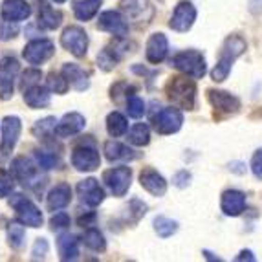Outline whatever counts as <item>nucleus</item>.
<instances>
[{"label": "nucleus", "instance_id": "ddd939ff", "mask_svg": "<svg viewBox=\"0 0 262 262\" xmlns=\"http://www.w3.org/2000/svg\"><path fill=\"white\" fill-rule=\"evenodd\" d=\"M55 53V46L48 39H35L28 42L22 50V57L26 59L30 64H42L48 59H52Z\"/></svg>", "mask_w": 262, "mask_h": 262}, {"label": "nucleus", "instance_id": "2f4dec72", "mask_svg": "<svg viewBox=\"0 0 262 262\" xmlns=\"http://www.w3.org/2000/svg\"><path fill=\"white\" fill-rule=\"evenodd\" d=\"M128 128V123H127V118L119 112H112L108 114V118H106V130L112 138H119L127 132Z\"/></svg>", "mask_w": 262, "mask_h": 262}, {"label": "nucleus", "instance_id": "6e6552de", "mask_svg": "<svg viewBox=\"0 0 262 262\" xmlns=\"http://www.w3.org/2000/svg\"><path fill=\"white\" fill-rule=\"evenodd\" d=\"M154 123V130L162 136H169L174 134L182 128V123H184V114L180 112L174 106H167L162 108L160 112L152 118Z\"/></svg>", "mask_w": 262, "mask_h": 262}, {"label": "nucleus", "instance_id": "7c9ffc66", "mask_svg": "<svg viewBox=\"0 0 262 262\" xmlns=\"http://www.w3.org/2000/svg\"><path fill=\"white\" fill-rule=\"evenodd\" d=\"M83 242L86 248H90L92 251H97V253H103L106 249L105 236H103V233H101L99 229H96V227H88L86 231H84Z\"/></svg>", "mask_w": 262, "mask_h": 262}, {"label": "nucleus", "instance_id": "a211bd4d", "mask_svg": "<svg viewBox=\"0 0 262 262\" xmlns=\"http://www.w3.org/2000/svg\"><path fill=\"white\" fill-rule=\"evenodd\" d=\"M220 207L226 216H241L246 211V194L236 189H227L222 192Z\"/></svg>", "mask_w": 262, "mask_h": 262}, {"label": "nucleus", "instance_id": "aec40b11", "mask_svg": "<svg viewBox=\"0 0 262 262\" xmlns=\"http://www.w3.org/2000/svg\"><path fill=\"white\" fill-rule=\"evenodd\" d=\"M86 127V119L79 112H70L62 116V119L55 125V134L59 138H70L75 136Z\"/></svg>", "mask_w": 262, "mask_h": 262}, {"label": "nucleus", "instance_id": "3c124183", "mask_svg": "<svg viewBox=\"0 0 262 262\" xmlns=\"http://www.w3.org/2000/svg\"><path fill=\"white\" fill-rule=\"evenodd\" d=\"M249 9H251L253 13L262 11V0H249Z\"/></svg>", "mask_w": 262, "mask_h": 262}, {"label": "nucleus", "instance_id": "cd10ccee", "mask_svg": "<svg viewBox=\"0 0 262 262\" xmlns=\"http://www.w3.org/2000/svg\"><path fill=\"white\" fill-rule=\"evenodd\" d=\"M62 22V13L53 9L46 0H40L39 6V26L46 28V30H57Z\"/></svg>", "mask_w": 262, "mask_h": 262}, {"label": "nucleus", "instance_id": "4468645a", "mask_svg": "<svg viewBox=\"0 0 262 262\" xmlns=\"http://www.w3.org/2000/svg\"><path fill=\"white\" fill-rule=\"evenodd\" d=\"M194 20H196V8H194L191 2L184 0V2H180V4L176 6L174 13H172V17H170V20H169V28L174 31H180V33H184V31L191 30Z\"/></svg>", "mask_w": 262, "mask_h": 262}, {"label": "nucleus", "instance_id": "9d476101", "mask_svg": "<svg viewBox=\"0 0 262 262\" xmlns=\"http://www.w3.org/2000/svg\"><path fill=\"white\" fill-rule=\"evenodd\" d=\"M61 44L72 55L84 57L88 50V33L81 26H68L62 31Z\"/></svg>", "mask_w": 262, "mask_h": 262}, {"label": "nucleus", "instance_id": "0eeeda50", "mask_svg": "<svg viewBox=\"0 0 262 262\" xmlns=\"http://www.w3.org/2000/svg\"><path fill=\"white\" fill-rule=\"evenodd\" d=\"M99 163L101 156L92 141H84V143L77 145L72 152V165L81 172H92L99 167Z\"/></svg>", "mask_w": 262, "mask_h": 262}, {"label": "nucleus", "instance_id": "a878e982", "mask_svg": "<svg viewBox=\"0 0 262 262\" xmlns=\"http://www.w3.org/2000/svg\"><path fill=\"white\" fill-rule=\"evenodd\" d=\"M105 156L108 162H132L138 158V154L128 147L119 141H108L105 143Z\"/></svg>", "mask_w": 262, "mask_h": 262}, {"label": "nucleus", "instance_id": "a18cd8bd", "mask_svg": "<svg viewBox=\"0 0 262 262\" xmlns=\"http://www.w3.org/2000/svg\"><path fill=\"white\" fill-rule=\"evenodd\" d=\"M48 241L46 238H37V242L33 244V249H31V258L33 260H39V258H44L48 255Z\"/></svg>", "mask_w": 262, "mask_h": 262}, {"label": "nucleus", "instance_id": "423d86ee", "mask_svg": "<svg viewBox=\"0 0 262 262\" xmlns=\"http://www.w3.org/2000/svg\"><path fill=\"white\" fill-rule=\"evenodd\" d=\"M119 8L125 18L136 26H147L154 17V8L149 0H119Z\"/></svg>", "mask_w": 262, "mask_h": 262}, {"label": "nucleus", "instance_id": "f03ea898", "mask_svg": "<svg viewBox=\"0 0 262 262\" xmlns=\"http://www.w3.org/2000/svg\"><path fill=\"white\" fill-rule=\"evenodd\" d=\"M165 94L178 108L192 110L196 103V84L187 75L170 77L165 86Z\"/></svg>", "mask_w": 262, "mask_h": 262}, {"label": "nucleus", "instance_id": "9b49d317", "mask_svg": "<svg viewBox=\"0 0 262 262\" xmlns=\"http://www.w3.org/2000/svg\"><path fill=\"white\" fill-rule=\"evenodd\" d=\"M103 182L110 189L114 196H125L132 182V170L128 167H116V169L105 170Z\"/></svg>", "mask_w": 262, "mask_h": 262}, {"label": "nucleus", "instance_id": "4c0bfd02", "mask_svg": "<svg viewBox=\"0 0 262 262\" xmlns=\"http://www.w3.org/2000/svg\"><path fill=\"white\" fill-rule=\"evenodd\" d=\"M46 86L52 90V92L55 94H66V90H68V81H66V77L62 74H50L48 79H46Z\"/></svg>", "mask_w": 262, "mask_h": 262}, {"label": "nucleus", "instance_id": "c85d7f7f", "mask_svg": "<svg viewBox=\"0 0 262 262\" xmlns=\"http://www.w3.org/2000/svg\"><path fill=\"white\" fill-rule=\"evenodd\" d=\"M103 0H77L74 4V13L79 20H92L99 11Z\"/></svg>", "mask_w": 262, "mask_h": 262}, {"label": "nucleus", "instance_id": "79ce46f5", "mask_svg": "<svg viewBox=\"0 0 262 262\" xmlns=\"http://www.w3.org/2000/svg\"><path fill=\"white\" fill-rule=\"evenodd\" d=\"M40 77H42V74H40L39 70H26L22 74V79H20V90L24 92V90H28L30 86L39 84Z\"/></svg>", "mask_w": 262, "mask_h": 262}, {"label": "nucleus", "instance_id": "603ef678", "mask_svg": "<svg viewBox=\"0 0 262 262\" xmlns=\"http://www.w3.org/2000/svg\"><path fill=\"white\" fill-rule=\"evenodd\" d=\"M235 260H251V262H253L255 257H253V253H251V251H241V255H238Z\"/></svg>", "mask_w": 262, "mask_h": 262}, {"label": "nucleus", "instance_id": "49530a36", "mask_svg": "<svg viewBox=\"0 0 262 262\" xmlns=\"http://www.w3.org/2000/svg\"><path fill=\"white\" fill-rule=\"evenodd\" d=\"M50 226H52L53 231H61V229H66L70 226V216L66 213H55L50 220Z\"/></svg>", "mask_w": 262, "mask_h": 262}, {"label": "nucleus", "instance_id": "bb28decb", "mask_svg": "<svg viewBox=\"0 0 262 262\" xmlns=\"http://www.w3.org/2000/svg\"><path fill=\"white\" fill-rule=\"evenodd\" d=\"M57 249L61 260H75L79 257V241L72 233H64L57 238Z\"/></svg>", "mask_w": 262, "mask_h": 262}, {"label": "nucleus", "instance_id": "412c9836", "mask_svg": "<svg viewBox=\"0 0 262 262\" xmlns=\"http://www.w3.org/2000/svg\"><path fill=\"white\" fill-rule=\"evenodd\" d=\"M140 184L147 192L152 196H163L167 192V182L158 170L154 169H143L140 174Z\"/></svg>", "mask_w": 262, "mask_h": 262}, {"label": "nucleus", "instance_id": "6ab92c4d", "mask_svg": "<svg viewBox=\"0 0 262 262\" xmlns=\"http://www.w3.org/2000/svg\"><path fill=\"white\" fill-rule=\"evenodd\" d=\"M169 53V40L163 33H152L145 46V55L150 64H160Z\"/></svg>", "mask_w": 262, "mask_h": 262}, {"label": "nucleus", "instance_id": "dca6fc26", "mask_svg": "<svg viewBox=\"0 0 262 262\" xmlns=\"http://www.w3.org/2000/svg\"><path fill=\"white\" fill-rule=\"evenodd\" d=\"M207 99L213 105L214 110L226 114V116H231L241 110V99L229 92H224V90H207Z\"/></svg>", "mask_w": 262, "mask_h": 262}, {"label": "nucleus", "instance_id": "39448f33", "mask_svg": "<svg viewBox=\"0 0 262 262\" xmlns=\"http://www.w3.org/2000/svg\"><path fill=\"white\" fill-rule=\"evenodd\" d=\"M11 172H13L15 180H18L24 187L37 189L39 185L44 184V178H40L39 172V163H33L24 156L15 158L13 163H11Z\"/></svg>", "mask_w": 262, "mask_h": 262}, {"label": "nucleus", "instance_id": "393cba45", "mask_svg": "<svg viewBox=\"0 0 262 262\" xmlns=\"http://www.w3.org/2000/svg\"><path fill=\"white\" fill-rule=\"evenodd\" d=\"M50 97H52V90L48 86H30L28 90H24V101L26 105L31 108H44L50 105Z\"/></svg>", "mask_w": 262, "mask_h": 262}, {"label": "nucleus", "instance_id": "f8f14e48", "mask_svg": "<svg viewBox=\"0 0 262 262\" xmlns=\"http://www.w3.org/2000/svg\"><path fill=\"white\" fill-rule=\"evenodd\" d=\"M18 61L15 57H6L0 62V99L8 101L13 97V83L18 74Z\"/></svg>", "mask_w": 262, "mask_h": 262}, {"label": "nucleus", "instance_id": "20e7f679", "mask_svg": "<svg viewBox=\"0 0 262 262\" xmlns=\"http://www.w3.org/2000/svg\"><path fill=\"white\" fill-rule=\"evenodd\" d=\"M9 206L15 209L17 220L20 224L30 227L42 226V213H40V209L24 194H13V196L9 198Z\"/></svg>", "mask_w": 262, "mask_h": 262}, {"label": "nucleus", "instance_id": "8fccbe9b", "mask_svg": "<svg viewBox=\"0 0 262 262\" xmlns=\"http://www.w3.org/2000/svg\"><path fill=\"white\" fill-rule=\"evenodd\" d=\"M94 220H96V214L94 213H90L88 214V216H81V219H79V226H92V222Z\"/></svg>", "mask_w": 262, "mask_h": 262}, {"label": "nucleus", "instance_id": "f704fd0d", "mask_svg": "<svg viewBox=\"0 0 262 262\" xmlns=\"http://www.w3.org/2000/svg\"><path fill=\"white\" fill-rule=\"evenodd\" d=\"M24 238H26V231H24V224L11 222L8 226V242L13 249H20L24 246Z\"/></svg>", "mask_w": 262, "mask_h": 262}, {"label": "nucleus", "instance_id": "e433bc0d", "mask_svg": "<svg viewBox=\"0 0 262 262\" xmlns=\"http://www.w3.org/2000/svg\"><path fill=\"white\" fill-rule=\"evenodd\" d=\"M55 118H44L40 121H37V125L33 127V134L40 138H50L52 134H55Z\"/></svg>", "mask_w": 262, "mask_h": 262}, {"label": "nucleus", "instance_id": "f3484780", "mask_svg": "<svg viewBox=\"0 0 262 262\" xmlns=\"http://www.w3.org/2000/svg\"><path fill=\"white\" fill-rule=\"evenodd\" d=\"M77 194L81 198V202L88 207H97L101 202L105 200V191H103V187H101L96 178H86L83 182H79Z\"/></svg>", "mask_w": 262, "mask_h": 262}, {"label": "nucleus", "instance_id": "de8ad7c7", "mask_svg": "<svg viewBox=\"0 0 262 262\" xmlns=\"http://www.w3.org/2000/svg\"><path fill=\"white\" fill-rule=\"evenodd\" d=\"M191 180H192V176H191V172L189 170H178L174 174V178H172V184L176 185V187H180V189H185V187H189L191 185Z\"/></svg>", "mask_w": 262, "mask_h": 262}, {"label": "nucleus", "instance_id": "a19ab883", "mask_svg": "<svg viewBox=\"0 0 262 262\" xmlns=\"http://www.w3.org/2000/svg\"><path fill=\"white\" fill-rule=\"evenodd\" d=\"M15 187V176H11L8 170L0 169V198H6L13 192Z\"/></svg>", "mask_w": 262, "mask_h": 262}, {"label": "nucleus", "instance_id": "c756f323", "mask_svg": "<svg viewBox=\"0 0 262 262\" xmlns=\"http://www.w3.org/2000/svg\"><path fill=\"white\" fill-rule=\"evenodd\" d=\"M123 55H125V53H121L119 46H114V48H105L103 52L99 53V55H97V64H99L101 70L110 72V70H114V68L118 66V62L121 61Z\"/></svg>", "mask_w": 262, "mask_h": 262}, {"label": "nucleus", "instance_id": "864d4df0", "mask_svg": "<svg viewBox=\"0 0 262 262\" xmlns=\"http://www.w3.org/2000/svg\"><path fill=\"white\" fill-rule=\"evenodd\" d=\"M53 2H57V4H64L66 0H53Z\"/></svg>", "mask_w": 262, "mask_h": 262}, {"label": "nucleus", "instance_id": "09e8293b", "mask_svg": "<svg viewBox=\"0 0 262 262\" xmlns=\"http://www.w3.org/2000/svg\"><path fill=\"white\" fill-rule=\"evenodd\" d=\"M251 170H253L255 178L262 180V149H258L251 158Z\"/></svg>", "mask_w": 262, "mask_h": 262}, {"label": "nucleus", "instance_id": "473e14b6", "mask_svg": "<svg viewBox=\"0 0 262 262\" xmlns=\"http://www.w3.org/2000/svg\"><path fill=\"white\" fill-rule=\"evenodd\" d=\"M128 141L136 147H145L150 141V130L145 123H136L128 132Z\"/></svg>", "mask_w": 262, "mask_h": 262}, {"label": "nucleus", "instance_id": "f257e3e1", "mask_svg": "<svg viewBox=\"0 0 262 262\" xmlns=\"http://www.w3.org/2000/svg\"><path fill=\"white\" fill-rule=\"evenodd\" d=\"M246 48H248V44H246V40L241 35H229L224 40L222 48H220L219 62H216V66L211 72V77H213L214 83L226 81L235 61L246 52Z\"/></svg>", "mask_w": 262, "mask_h": 262}, {"label": "nucleus", "instance_id": "ea45409f", "mask_svg": "<svg viewBox=\"0 0 262 262\" xmlns=\"http://www.w3.org/2000/svg\"><path fill=\"white\" fill-rule=\"evenodd\" d=\"M35 160H37V163H39V167L40 169H44V170H50V169H53V167H57L59 165V158L55 156V154H52V152H44V150H37L35 152Z\"/></svg>", "mask_w": 262, "mask_h": 262}, {"label": "nucleus", "instance_id": "c9c22d12", "mask_svg": "<svg viewBox=\"0 0 262 262\" xmlns=\"http://www.w3.org/2000/svg\"><path fill=\"white\" fill-rule=\"evenodd\" d=\"M127 211H128V213H127V222L128 224H138L141 216H145V213H147V206H145L141 200L134 198V200L128 204Z\"/></svg>", "mask_w": 262, "mask_h": 262}, {"label": "nucleus", "instance_id": "4be33fe9", "mask_svg": "<svg viewBox=\"0 0 262 262\" xmlns=\"http://www.w3.org/2000/svg\"><path fill=\"white\" fill-rule=\"evenodd\" d=\"M61 74L66 77L68 84H70L72 88H75L77 92H83V90H86V88L90 86V75H88V72H84L79 64L66 62V64L62 66Z\"/></svg>", "mask_w": 262, "mask_h": 262}, {"label": "nucleus", "instance_id": "7ed1b4c3", "mask_svg": "<svg viewBox=\"0 0 262 262\" xmlns=\"http://www.w3.org/2000/svg\"><path fill=\"white\" fill-rule=\"evenodd\" d=\"M170 66H174L176 70L182 74L189 75L192 79H202L206 75V57L196 50H187V52H180L170 59Z\"/></svg>", "mask_w": 262, "mask_h": 262}, {"label": "nucleus", "instance_id": "c03bdc74", "mask_svg": "<svg viewBox=\"0 0 262 262\" xmlns=\"http://www.w3.org/2000/svg\"><path fill=\"white\" fill-rule=\"evenodd\" d=\"M134 92H136V86H128L127 83H118V84H114L112 86L110 96H112V99L121 101V96L125 97V99H128Z\"/></svg>", "mask_w": 262, "mask_h": 262}, {"label": "nucleus", "instance_id": "5701e85b", "mask_svg": "<svg viewBox=\"0 0 262 262\" xmlns=\"http://www.w3.org/2000/svg\"><path fill=\"white\" fill-rule=\"evenodd\" d=\"M0 13H2L4 20L20 22V20H26L31 15V8L26 0H4Z\"/></svg>", "mask_w": 262, "mask_h": 262}, {"label": "nucleus", "instance_id": "72a5a7b5", "mask_svg": "<svg viewBox=\"0 0 262 262\" xmlns=\"http://www.w3.org/2000/svg\"><path fill=\"white\" fill-rule=\"evenodd\" d=\"M154 231L162 238H169L178 231V222L172 219H167V216H156L154 219Z\"/></svg>", "mask_w": 262, "mask_h": 262}, {"label": "nucleus", "instance_id": "37998d69", "mask_svg": "<svg viewBox=\"0 0 262 262\" xmlns=\"http://www.w3.org/2000/svg\"><path fill=\"white\" fill-rule=\"evenodd\" d=\"M18 33V26L17 22H11V20H0V40H9L17 37Z\"/></svg>", "mask_w": 262, "mask_h": 262}, {"label": "nucleus", "instance_id": "1a4fd4ad", "mask_svg": "<svg viewBox=\"0 0 262 262\" xmlns=\"http://www.w3.org/2000/svg\"><path fill=\"white\" fill-rule=\"evenodd\" d=\"M22 123L17 116H8L2 121V141H0V160H6L13 152L15 145L20 138Z\"/></svg>", "mask_w": 262, "mask_h": 262}, {"label": "nucleus", "instance_id": "b1692460", "mask_svg": "<svg viewBox=\"0 0 262 262\" xmlns=\"http://www.w3.org/2000/svg\"><path fill=\"white\" fill-rule=\"evenodd\" d=\"M72 202V187L68 184H57L46 196V206L50 211H61Z\"/></svg>", "mask_w": 262, "mask_h": 262}, {"label": "nucleus", "instance_id": "58836bf2", "mask_svg": "<svg viewBox=\"0 0 262 262\" xmlns=\"http://www.w3.org/2000/svg\"><path fill=\"white\" fill-rule=\"evenodd\" d=\"M127 112L130 118H136V119L141 118V116L145 114V101L141 99V97L132 94V96L127 99Z\"/></svg>", "mask_w": 262, "mask_h": 262}, {"label": "nucleus", "instance_id": "2eb2a0df", "mask_svg": "<svg viewBox=\"0 0 262 262\" xmlns=\"http://www.w3.org/2000/svg\"><path fill=\"white\" fill-rule=\"evenodd\" d=\"M97 28L110 35L118 37V39H123V37L128 33V24H127V18L123 17L119 11H105V13L99 15V20H97Z\"/></svg>", "mask_w": 262, "mask_h": 262}]
</instances>
